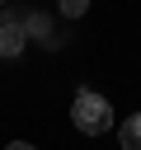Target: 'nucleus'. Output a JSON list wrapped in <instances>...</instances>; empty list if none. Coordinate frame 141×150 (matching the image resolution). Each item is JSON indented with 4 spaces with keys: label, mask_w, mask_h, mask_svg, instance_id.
Segmentation results:
<instances>
[{
    "label": "nucleus",
    "mask_w": 141,
    "mask_h": 150,
    "mask_svg": "<svg viewBox=\"0 0 141 150\" xmlns=\"http://www.w3.org/2000/svg\"><path fill=\"white\" fill-rule=\"evenodd\" d=\"M70 117H75V127H80L85 136H103V131L113 127V103H108L103 94H94V89H75Z\"/></svg>",
    "instance_id": "nucleus-1"
},
{
    "label": "nucleus",
    "mask_w": 141,
    "mask_h": 150,
    "mask_svg": "<svg viewBox=\"0 0 141 150\" xmlns=\"http://www.w3.org/2000/svg\"><path fill=\"white\" fill-rule=\"evenodd\" d=\"M28 47V33H24V19L19 14H9L5 23H0V56H19Z\"/></svg>",
    "instance_id": "nucleus-2"
},
{
    "label": "nucleus",
    "mask_w": 141,
    "mask_h": 150,
    "mask_svg": "<svg viewBox=\"0 0 141 150\" xmlns=\"http://www.w3.org/2000/svg\"><path fill=\"white\" fill-rule=\"evenodd\" d=\"M118 141H122V150H141V112H132L118 127Z\"/></svg>",
    "instance_id": "nucleus-3"
},
{
    "label": "nucleus",
    "mask_w": 141,
    "mask_h": 150,
    "mask_svg": "<svg viewBox=\"0 0 141 150\" xmlns=\"http://www.w3.org/2000/svg\"><path fill=\"white\" fill-rule=\"evenodd\" d=\"M24 33H28V38H47V33H52L47 14H24Z\"/></svg>",
    "instance_id": "nucleus-4"
},
{
    "label": "nucleus",
    "mask_w": 141,
    "mask_h": 150,
    "mask_svg": "<svg viewBox=\"0 0 141 150\" xmlns=\"http://www.w3.org/2000/svg\"><path fill=\"white\" fill-rule=\"evenodd\" d=\"M61 14H70V19H80V14H85V0H66V5H61Z\"/></svg>",
    "instance_id": "nucleus-5"
},
{
    "label": "nucleus",
    "mask_w": 141,
    "mask_h": 150,
    "mask_svg": "<svg viewBox=\"0 0 141 150\" xmlns=\"http://www.w3.org/2000/svg\"><path fill=\"white\" fill-rule=\"evenodd\" d=\"M5 150H38V145H28V141H9Z\"/></svg>",
    "instance_id": "nucleus-6"
},
{
    "label": "nucleus",
    "mask_w": 141,
    "mask_h": 150,
    "mask_svg": "<svg viewBox=\"0 0 141 150\" xmlns=\"http://www.w3.org/2000/svg\"><path fill=\"white\" fill-rule=\"evenodd\" d=\"M5 19H9V14H5V9H0V23H5Z\"/></svg>",
    "instance_id": "nucleus-7"
}]
</instances>
